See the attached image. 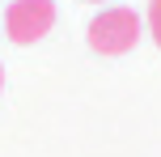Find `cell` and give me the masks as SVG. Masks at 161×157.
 Returning <instances> with one entry per match:
<instances>
[{
  "instance_id": "3",
  "label": "cell",
  "mask_w": 161,
  "mask_h": 157,
  "mask_svg": "<svg viewBox=\"0 0 161 157\" xmlns=\"http://www.w3.org/2000/svg\"><path fill=\"white\" fill-rule=\"evenodd\" d=\"M148 34H153V42L161 47V0L148 4Z\"/></svg>"
},
{
  "instance_id": "4",
  "label": "cell",
  "mask_w": 161,
  "mask_h": 157,
  "mask_svg": "<svg viewBox=\"0 0 161 157\" xmlns=\"http://www.w3.org/2000/svg\"><path fill=\"white\" fill-rule=\"evenodd\" d=\"M0 89H4V68H0Z\"/></svg>"
},
{
  "instance_id": "1",
  "label": "cell",
  "mask_w": 161,
  "mask_h": 157,
  "mask_svg": "<svg viewBox=\"0 0 161 157\" xmlns=\"http://www.w3.org/2000/svg\"><path fill=\"white\" fill-rule=\"evenodd\" d=\"M140 42V17L136 8H102V13L89 21V47L97 55H127L131 47Z\"/></svg>"
},
{
  "instance_id": "2",
  "label": "cell",
  "mask_w": 161,
  "mask_h": 157,
  "mask_svg": "<svg viewBox=\"0 0 161 157\" xmlns=\"http://www.w3.org/2000/svg\"><path fill=\"white\" fill-rule=\"evenodd\" d=\"M51 25H55V0H8L4 8V34L17 47L47 38Z\"/></svg>"
},
{
  "instance_id": "5",
  "label": "cell",
  "mask_w": 161,
  "mask_h": 157,
  "mask_svg": "<svg viewBox=\"0 0 161 157\" xmlns=\"http://www.w3.org/2000/svg\"><path fill=\"white\" fill-rule=\"evenodd\" d=\"M89 4H102V0H89Z\"/></svg>"
}]
</instances>
